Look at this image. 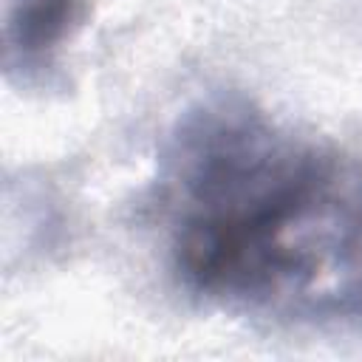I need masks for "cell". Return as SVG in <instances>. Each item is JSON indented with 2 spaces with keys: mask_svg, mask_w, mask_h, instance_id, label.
Wrapping results in <instances>:
<instances>
[{
  "mask_svg": "<svg viewBox=\"0 0 362 362\" xmlns=\"http://www.w3.org/2000/svg\"><path fill=\"white\" fill-rule=\"evenodd\" d=\"M156 209L175 283L215 308L286 325L362 322V164L209 96L170 127Z\"/></svg>",
  "mask_w": 362,
  "mask_h": 362,
  "instance_id": "6da1fadb",
  "label": "cell"
},
{
  "mask_svg": "<svg viewBox=\"0 0 362 362\" xmlns=\"http://www.w3.org/2000/svg\"><path fill=\"white\" fill-rule=\"evenodd\" d=\"M90 0H3V68L31 76L54 62L85 23Z\"/></svg>",
  "mask_w": 362,
  "mask_h": 362,
  "instance_id": "7a4b0ae2",
  "label": "cell"
}]
</instances>
